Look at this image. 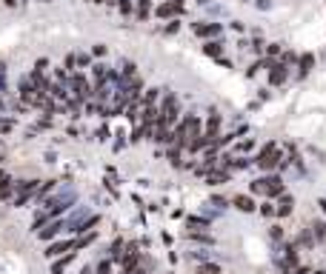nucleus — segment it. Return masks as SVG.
<instances>
[{"mask_svg": "<svg viewBox=\"0 0 326 274\" xmlns=\"http://www.w3.org/2000/svg\"><path fill=\"white\" fill-rule=\"evenodd\" d=\"M252 192L255 195H266V197H281L283 183H281V177H260V180L252 183Z\"/></svg>", "mask_w": 326, "mask_h": 274, "instance_id": "f257e3e1", "label": "nucleus"}, {"mask_svg": "<svg viewBox=\"0 0 326 274\" xmlns=\"http://www.w3.org/2000/svg\"><path fill=\"white\" fill-rule=\"evenodd\" d=\"M278 163H281V154L275 151V143L264 146V151L257 154V166H260V168H275Z\"/></svg>", "mask_w": 326, "mask_h": 274, "instance_id": "f03ea898", "label": "nucleus"}, {"mask_svg": "<svg viewBox=\"0 0 326 274\" xmlns=\"http://www.w3.org/2000/svg\"><path fill=\"white\" fill-rule=\"evenodd\" d=\"M180 12H183V3H180V0H169V3H160L158 9H155V15H158V18H175V15H180Z\"/></svg>", "mask_w": 326, "mask_h": 274, "instance_id": "7ed1b4c3", "label": "nucleus"}, {"mask_svg": "<svg viewBox=\"0 0 326 274\" xmlns=\"http://www.w3.org/2000/svg\"><path fill=\"white\" fill-rule=\"evenodd\" d=\"M72 88H75V95H78L80 100L92 95V92H89V83H86V77H83V74H72Z\"/></svg>", "mask_w": 326, "mask_h": 274, "instance_id": "20e7f679", "label": "nucleus"}, {"mask_svg": "<svg viewBox=\"0 0 326 274\" xmlns=\"http://www.w3.org/2000/svg\"><path fill=\"white\" fill-rule=\"evenodd\" d=\"M292 209H295V200H292V197L283 192V195H281V203H278V209H275V214H278V217H289Z\"/></svg>", "mask_w": 326, "mask_h": 274, "instance_id": "39448f33", "label": "nucleus"}, {"mask_svg": "<svg viewBox=\"0 0 326 274\" xmlns=\"http://www.w3.org/2000/svg\"><path fill=\"white\" fill-rule=\"evenodd\" d=\"M232 206H235L238 212H255V200H252L249 195H235Z\"/></svg>", "mask_w": 326, "mask_h": 274, "instance_id": "423d86ee", "label": "nucleus"}, {"mask_svg": "<svg viewBox=\"0 0 326 274\" xmlns=\"http://www.w3.org/2000/svg\"><path fill=\"white\" fill-rule=\"evenodd\" d=\"M69 248H75V243H69V240H63V243H52V246L46 248V257L52 260V257H60L63 251H69Z\"/></svg>", "mask_w": 326, "mask_h": 274, "instance_id": "0eeeda50", "label": "nucleus"}, {"mask_svg": "<svg viewBox=\"0 0 326 274\" xmlns=\"http://www.w3.org/2000/svg\"><path fill=\"white\" fill-rule=\"evenodd\" d=\"M218 129H221V115H212L209 123H206V143H212V137H218Z\"/></svg>", "mask_w": 326, "mask_h": 274, "instance_id": "6e6552de", "label": "nucleus"}, {"mask_svg": "<svg viewBox=\"0 0 326 274\" xmlns=\"http://www.w3.org/2000/svg\"><path fill=\"white\" fill-rule=\"evenodd\" d=\"M218 32H221L218 23H201V26H194V35L198 37H212V35H218Z\"/></svg>", "mask_w": 326, "mask_h": 274, "instance_id": "1a4fd4ad", "label": "nucleus"}, {"mask_svg": "<svg viewBox=\"0 0 326 274\" xmlns=\"http://www.w3.org/2000/svg\"><path fill=\"white\" fill-rule=\"evenodd\" d=\"M60 229H63V223H49V226H46V229H40V240H52V237H57V234H60Z\"/></svg>", "mask_w": 326, "mask_h": 274, "instance_id": "9d476101", "label": "nucleus"}, {"mask_svg": "<svg viewBox=\"0 0 326 274\" xmlns=\"http://www.w3.org/2000/svg\"><path fill=\"white\" fill-rule=\"evenodd\" d=\"M269 77H272V83L275 86H278V83H283V80H286V66H278V63H272V74H269Z\"/></svg>", "mask_w": 326, "mask_h": 274, "instance_id": "9b49d317", "label": "nucleus"}, {"mask_svg": "<svg viewBox=\"0 0 326 274\" xmlns=\"http://www.w3.org/2000/svg\"><path fill=\"white\" fill-rule=\"evenodd\" d=\"M226 180H229L226 171H209V183H212V186H221V183H226Z\"/></svg>", "mask_w": 326, "mask_h": 274, "instance_id": "f8f14e48", "label": "nucleus"}, {"mask_svg": "<svg viewBox=\"0 0 326 274\" xmlns=\"http://www.w3.org/2000/svg\"><path fill=\"white\" fill-rule=\"evenodd\" d=\"M72 257H75V251H72V254H66V257H60V260H57V263L52 265V274H60L63 268H66V265L72 263Z\"/></svg>", "mask_w": 326, "mask_h": 274, "instance_id": "ddd939ff", "label": "nucleus"}, {"mask_svg": "<svg viewBox=\"0 0 326 274\" xmlns=\"http://www.w3.org/2000/svg\"><path fill=\"white\" fill-rule=\"evenodd\" d=\"M149 9H152V0H138V15H141V20L149 18Z\"/></svg>", "mask_w": 326, "mask_h": 274, "instance_id": "4468645a", "label": "nucleus"}, {"mask_svg": "<svg viewBox=\"0 0 326 274\" xmlns=\"http://www.w3.org/2000/svg\"><path fill=\"white\" fill-rule=\"evenodd\" d=\"M203 52L209 54V57H218V54H221V43H206L203 46Z\"/></svg>", "mask_w": 326, "mask_h": 274, "instance_id": "2eb2a0df", "label": "nucleus"}, {"mask_svg": "<svg viewBox=\"0 0 326 274\" xmlns=\"http://www.w3.org/2000/svg\"><path fill=\"white\" fill-rule=\"evenodd\" d=\"M155 100H158V88H149L146 98H143V106H155Z\"/></svg>", "mask_w": 326, "mask_h": 274, "instance_id": "dca6fc26", "label": "nucleus"}, {"mask_svg": "<svg viewBox=\"0 0 326 274\" xmlns=\"http://www.w3.org/2000/svg\"><path fill=\"white\" fill-rule=\"evenodd\" d=\"M309 69H312V54H303V57H300V71L306 74Z\"/></svg>", "mask_w": 326, "mask_h": 274, "instance_id": "f3484780", "label": "nucleus"}, {"mask_svg": "<svg viewBox=\"0 0 326 274\" xmlns=\"http://www.w3.org/2000/svg\"><path fill=\"white\" fill-rule=\"evenodd\" d=\"M189 226H194V229H209V223L203 220V217H189Z\"/></svg>", "mask_w": 326, "mask_h": 274, "instance_id": "a211bd4d", "label": "nucleus"}, {"mask_svg": "<svg viewBox=\"0 0 326 274\" xmlns=\"http://www.w3.org/2000/svg\"><path fill=\"white\" fill-rule=\"evenodd\" d=\"M201 274H221L218 265H201Z\"/></svg>", "mask_w": 326, "mask_h": 274, "instance_id": "6ab92c4d", "label": "nucleus"}, {"mask_svg": "<svg viewBox=\"0 0 326 274\" xmlns=\"http://www.w3.org/2000/svg\"><path fill=\"white\" fill-rule=\"evenodd\" d=\"M97 274H109V260H103V263L97 265Z\"/></svg>", "mask_w": 326, "mask_h": 274, "instance_id": "aec40b11", "label": "nucleus"}, {"mask_svg": "<svg viewBox=\"0 0 326 274\" xmlns=\"http://www.w3.org/2000/svg\"><path fill=\"white\" fill-rule=\"evenodd\" d=\"M117 6H120V12H123V15H129V0H117Z\"/></svg>", "mask_w": 326, "mask_h": 274, "instance_id": "412c9836", "label": "nucleus"}, {"mask_svg": "<svg viewBox=\"0 0 326 274\" xmlns=\"http://www.w3.org/2000/svg\"><path fill=\"white\" fill-rule=\"evenodd\" d=\"M260 212H264V214H266V217H272V214H275V209H272V206H269V203H266V206H264V209H260Z\"/></svg>", "mask_w": 326, "mask_h": 274, "instance_id": "4be33fe9", "label": "nucleus"}, {"mask_svg": "<svg viewBox=\"0 0 326 274\" xmlns=\"http://www.w3.org/2000/svg\"><path fill=\"white\" fill-rule=\"evenodd\" d=\"M281 52V43H269V54H278Z\"/></svg>", "mask_w": 326, "mask_h": 274, "instance_id": "5701e85b", "label": "nucleus"}, {"mask_svg": "<svg viewBox=\"0 0 326 274\" xmlns=\"http://www.w3.org/2000/svg\"><path fill=\"white\" fill-rule=\"evenodd\" d=\"M320 209H323V212H326V200H320Z\"/></svg>", "mask_w": 326, "mask_h": 274, "instance_id": "b1692460", "label": "nucleus"}, {"mask_svg": "<svg viewBox=\"0 0 326 274\" xmlns=\"http://www.w3.org/2000/svg\"><path fill=\"white\" fill-rule=\"evenodd\" d=\"M80 274H92V268H83V271H80Z\"/></svg>", "mask_w": 326, "mask_h": 274, "instance_id": "393cba45", "label": "nucleus"}, {"mask_svg": "<svg viewBox=\"0 0 326 274\" xmlns=\"http://www.w3.org/2000/svg\"><path fill=\"white\" fill-rule=\"evenodd\" d=\"M315 274H326V271H315Z\"/></svg>", "mask_w": 326, "mask_h": 274, "instance_id": "a878e982", "label": "nucleus"}, {"mask_svg": "<svg viewBox=\"0 0 326 274\" xmlns=\"http://www.w3.org/2000/svg\"><path fill=\"white\" fill-rule=\"evenodd\" d=\"M40 3H49V0H40Z\"/></svg>", "mask_w": 326, "mask_h": 274, "instance_id": "bb28decb", "label": "nucleus"}]
</instances>
